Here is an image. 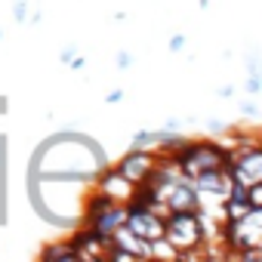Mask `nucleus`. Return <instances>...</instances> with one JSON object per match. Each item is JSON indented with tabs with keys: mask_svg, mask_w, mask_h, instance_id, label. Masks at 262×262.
<instances>
[{
	"mask_svg": "<svg viewBox=\"0 0 262 262\" xmlns=\"http://www.w3.org/2000/svg\"><path fill=\"white\" fill-rule=\"evenodd\" d=\"M222 241L228 253L247 250V247H262V207H250L247 216L228 219L222 228Z\"/></svg>",
	"mask_w": 262,
	"mask_h": 262,
	"instance_id": "obj_1",
	"label": "nucleus"
},
{
	"mask_svg": "<svg viewBox=\"0 0 262 262\" xmlns=\"http://www.w3.org/2000/svg\"><path fill=\"white\" fill-rule=\"evenodd\" d=\"M164 237L176 250H191L204 244V228L198 213H167L164 216Z\"/></svg>",
	"mask_w": 262,
	"mask_h": 262,
	"instance_id": "obj_2",
	"label": "nucleus"
},
{
	"mask_svg": "<svg viewBox=\"0 0 262 262\" xmlns=\"http://www.w3.org/2000/svg\"><path fill=\"white\" fill-rule=\"evenodd\" d=\"M123 219H126V207H123V204H114V201H108V198H102V194L93 198L90 213H86V222H90V228H93L99 237L111 241V231H114L117 225H123Z\"/></svg>",
	"mask_w": 262,
	"mask_h": 262,
	"instance_id": "obj_3",
	"label": "nucleus"
},
{
	"mask_svg": "<svg viewBox=\"0 0 262 262\" xmlns=\"http://www.w3.org/2000/svg\"><path fill=\"white\" fill-rule=\"evenodd\" d=\"M136 188L139 185H133L120 170H105L99 176V182H96V194H102V198H108L114 204H123V207L136 198Z\"/></svg>",
	"mask_w": 262,
	"mask_h": 262,
	"instance_id": "obj_4",
	"label": "nucleus"
},
{
	"mask_svg": "<svg viewBox=\"0 0 262 262\" xmlns=\"http://www.w3.org/2000/svg\"><path fill=\"white\" fill-rule=\"evenodd\" d=\"M155 164H158V155L155 151H148V148H133L120 164H117V170L133 182V185H142L148 176H151V170H155Z\"/></svg>",
	"mask_w": 262,
	"mask_h": 262,
	"instance_id": "obj_5",
	"label": "nucleus"
},
{
	"mask_svg": "<svg viewBox=\"0 0 262 262\" xmlns=\"http://www.w3.org/2000/svg\"><path fill=\"white\" fill-rule=\"evenodd\" d=\"M167 213H198V207H201V198H198V191H194V185H191V179H182V182H176L173 185V191L167 194Z\"/></svg>",
	"mask_w": 262,
	"mask_h": 262,
	"instance_id": "obj_6",
	"label": "nucleus"
},
{
	"mask_svg": "<svg viewBox=\"0 0 262 262\" xmlns=\"http://www.w3.org/2000/svg\"><path fill=\"white\" fill-rule=\"evenodd\" d=\"M111 244H114V247L129 250L136 259H148V241H145V237H139V234H133L126 225H117V228L111 231Z\"/></svg>",
	"mask_w": 262,
	"mask_h": 262,
	"instance_id": "obj_7",
	"label": "nucleus"
},
{
	"mask_svg": "<svg viewBox=\"0 0 262 262\" xmlns=\"http://www.w3.org/2000/svg\"><path fill=\"white\" fill-rule=\"evenodd\" d=\"M43 259H77V250H74V244L71 241H56V244H50V247H43V253H40Z\"/></svg>",
	"mask_w": 262,
	"mask_h": 262,
	"instance_id": "obj_8",
	"label": "nucleus"
},
{
	"mask_svg": "<svg viewBox=\"0 0 262 262\" xmlns=\"http://www.w3.org/2000/svg\"><path fill=\"white\" fill-rule=\"evenodd\" d=\"M179 256V250L161 234V237H155V241H148V259H176Z\"/></svg>",
	"mask_w": 262,
	"mask_h": 262,
	"instance_id": "obj_9",
	"label": "nucleus"
},
{
	"mask_svg": "<svg viewBox=\"0 0 262 262\" xmlns=\"http://www.w3.org/2000/svg\"><path fill=\"white\" fill-rule=\"evenodd\" d=\"M13 19H16V22H25V19H28V0H16V7H13Z\"/></svg>",
	"mask_w": 262,
	"mask_h": 262,
	"instance_id": "obj_10",
	"label": "nucleus"
},
{
	"mask_svg": "<svg viewBox=\"0 0 262 262\" xmlns=\"http://www.w3.org/2000/svg\"><path fill=\"white\" fill-rule=\"evenodd\" d=\"M185 40H188L185 34H173V37H170V43H167V47H170V53H182V50H185Z\"/></svg>",
	"mask_w": 262,
	"mask_h": 262,
	"instance_id": "obj_11",
	"label": "nucleus"
},
{
	"mask_svg": "<svg viewBox=\"0 0 262 262\" xmlns=\"http://www.w3.org/2000/svg\"><path fill=\"white\" fill-rule=\"evenodd\" d=\"M114 62H117V68H120V71H126L129 65H133V56H129V53H117V56H114Z\"/></svg>",
	"mask_w": 262,
	"mask_h": 262,
	"instance_id": "obj_12",
	"label": "nucleus"
},
{
	"mask_svg": "<svg viewBox=\"0 0 262 262\" xmlns=\"http://www.w3.org/2000/svg\"><path fill=\"white\" fill-rule=\"evenodd\" d=\"M74 56H77V53H74V47H68V50H62V53H59V62H62V65H68Z\"/></svg>",
	"mask_w": 262,
	"mask_h": 262,
	"instance_id": "obj_13",
	"label": "nucleus"
},
{
	"mask_svg": "<svg viewBox=\"0 0 262 262\" xmlns=\"http://www.w3.org/2000/svg\"><path fill=\"white\" fill-rule=\"evenodd\" d=\"M247 93H259V74H250V80H247Z\"/></svg>",
	"mask_w": 262,
	"mask_h": 262,
	"instance_id": "obj_14",
	"label": "nucleus"
},
{
	"mask_svg": "<svg viewBox=\"0 0 262 262\" xmlns=\"http://www.w3.org/2000/svg\"><path fill=\"white\" fill-rule=\"evenodd\" d=\"M241 111H244L247 117H253V114H256V105H253V102H241Z\"/></svg>",
	"mask_w": 262,
	"mask_h": 262,
	"instance_id": "obj_15",
	"label": "nucleus"
},
{
	"mask_svg": "<svg viewBox=\"0 0 262 262\" xmlns=\"http://www.w3.org/2000/svg\"><path fill=\"white\" fill-rule=\"evenodd\" d=\"M105 99H108V102H111V105H114V102H120V99H123V93H120V90H111V93H108V96H105Z\"/></svg>",
	"mask_w": 262,
	"mask_h": 262,
	"instance_id": "obj_16",
	"label": "nucleus"
},
{
	"mask_svg": "<svg viewBox=\"0 0 262 262\" xmlns=\"http://www.w3.org/2000/svg\"><path fill=\"white\" fill-rule=\"evenodd\" d=\"M231 93H234V86H222V90H219V96H222V99H228Z\"/></svg>",
	"mask_w": 262,
	"mask_h": 262,
	"instance_id": "obj_17",
	"label": "nucleus"
},
{
	"mask_svg": "<svg viewBox=\"0 0 262 262\" xmlns=\"http://www.w3.org/2000/svg\"><path fill=\"white\" fill-rule=\"evenodd\" d=\"M0 37H4V31H0Z\"/></svg>",
	"mask_w": 262,
	"mask_h": 262,
	"instance_id": "obj_18",
	"label": "nucleus"
}]
</instances>
